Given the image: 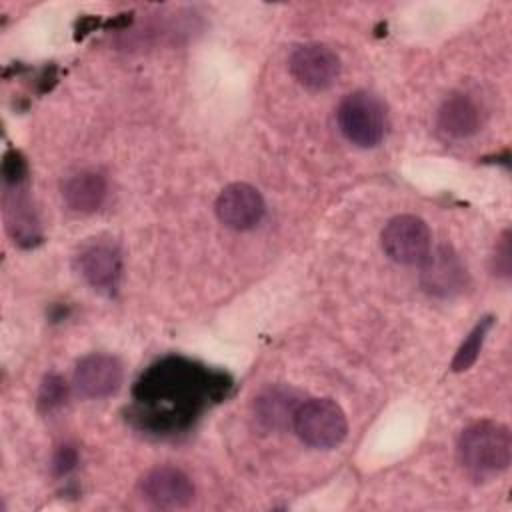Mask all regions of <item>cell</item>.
I'll return each mask as SVG.
<instances>
[{"instance_id": "cell-1", "label": "cell", "mask_w": 512, "mask_h": 512, "mask_svg": "<svg viewBox=\"0 0 512 512\" xmlns=\"http://www.w3.org/2000/svg\"><path fill=\"white\" fill-rule=\"evenodd\" d=\"M230 388L228 374L182 356H166L136 380L128 418L152 434H178L192 426L210 402L226 398Z\"/></svg>"}, {"instance_id": "cell-2", "label": "cell", "mask_w": 512, "mask_h": 512, "mask_svg": "<svg viewBox=\"0 0 512 512\" xmlns=\"http://www.w3.org/2000/svg\"><path fill=\"white\" fill-rule=\"evenodd\" d=\"M458 462L474 480H490L502 474L512 460L510 430L492 420L466 426L458 438Z\"/></svg>"}, {"instance_id": "cell-3", "label": "cell", "mask_w": 512, "mask_h": 512, "mask_svg": "<svg viewBox=\"0 0 512 512\" xmlns=\"http://www.w3.org/2000/svg\"><path fill=\"white\" fill-rule=\"evenodd\" d=\"M340 132L348 142L360 148H374L386 134L384 104L366 90L350 92L336 110Z\"/></svg>"}, {"instance_id": "cell-4", "label": "cell", "mask_w": 512, "mask_h": 512, "mask_svg": "<svg viewBox=\"0 0 512 512\" xmlns=\"http://www.w3.org/2000/svg\"><path fill=\"white\" fill-rule=\"evenodd\" d=\"M292 428L298 438L320 450L338 446L348 432L344 410L330 398H308L296 408Z\"/></svg>"}, {"instance_id": "cell-5", "label": "cell", "mask_w": 512, "mask_h": 512, "mask_svg": "<svg viewBox=\"0 0 512 512\" xmlns=\"http://www.w3.org/2000/svg\"><path fill=\"white\" fill-rule=\"evenodd\" d=\"M76 268L90 288L112 296L122 278V250L112 238H90L76 252Z\"/></svg>"}, {"instance_id": "cell-6", "label": "cell", "mask_w": 512, "mask_h": 512, "mask_svg": "<svg viewBox=\"0 0 512 512\" xmlns=\"http://www.w3.org/2000/svg\"><path fill=\"white\" fill-rule=\"evenodd\" d=\"M382 248L386 256L398 264H422L430 252L428 224L414 214L394 216L382 230Z\"/></svg>"}, {"instance_id": "cell-7", "label": "cell", "mask_w": 512, "mask_h": 512, "mask_svg": "<svg viewBox=\"0 0 512 512\" xmlns=\"http://www.w3.org/2000/svg\"><path fill=\"white\" fill-rule=\"evenodd\" d=\"M288 68L298 84L308 90H326L340 76L338 54L320 42H306L292 50Z\"/></svg>"}, {"instance_id": "cell-8", "label": "cell", "mask_w": 512, "mask_h": 512, "mask_svg": "<svg viewBox=\"0 0 512 512\" xmlns=\"http://www.w3.org/2000/svg\"><path fill=\"white\" fill-rule=\"evenodd\" d=\"M468 284V272L452 246H438L422 260L420 286L436 298H450L460 294Z\"/></svg>"}, {"instance_id": "cell-9", "label": "cell", "mask_w": 512, "mask_h": 512, "mask_svg": "<svg viewBox=\"0 0 512 512\" xmlns=\"http://www.w3.org/2000/svg\"><path fill=\"white\" fill-rule=\"evenodd\" d=\"M264 212L266 204L262 194L246 182L228 184L216 198V216L232 230H250L258 226Z\"/></svg>"}, {"instance_id": "cell-10", "label": "cell", "mask_w": 512, "mask_h": 512, "mask_svg": "<svg viewBox=\"0 0 512 512\" xmlns=\"http://www.w3.org/2000/svg\"><path fill=\"white\" fill-rule=\"evenodd\" d=\"M124 368L122 362L104 352H94L84 356L74 370V386L80 396L88 400L108 398L122 386Z\"/></svg>"}, {"instance_id": "cell-11", "label": "cell", "mask_w": 512, "mask_h": 512, "mask_svg": "<svg viewBox=\"0 0 512 512\" xmlns=\"http://www.w3.org/2000/svg\"><path fill=\"white\" fill-rule=\"evenodd\" d=\"M142 496L158 508H184L194 500V484L176 466H156L140 480Z\"/></svg>"}, {"instance_id": "cell-12", "label": "cell", "mask_w": 512, "mask_h": 512, "mask_svg": "<svg viewBox=\"0 0 512 512\" xmlns=\"http://www.w3.org/2000/svg\"><path fill=\"white\" fill-rule=\"evenodd\" d=\"M4 220L18 246L34 248L42 242V228L24 184L4 186Z\"/></svg>"}, {"instance_id": "cell-13", "label": "cell", "mask_w": 512, "mask_h": 512, "mask_svg": "<svg viewBox=\"0 0 512 512\" xmlns=\"http://www.w3.org/2000/svg\"><path fill=\"white\" fill-rule=\"evenodd\" d=\"M300 396L290 386H268L264 388L252 404L254 418L264 430H284L292 426L296 408L300 406Z\"/></svg>"}, {"instance_id": "cell-14", "label": "cell", "mask_w": 512, "mask_h": 512, "mask_svg": "<svg viewBox=\"0 0 512 512\" xmlns=\"http://www.w3.org/2000/svg\"><path fill=\"white\" fill-rule=\"evenodd\" d=\"M438 130L450 140H462L478 132L480 108L468 94H450L438 110Z\"/></svg>"}, {"instance_id": "cell-15", "label": "cell", "mask_w": 512, "mask_h": 512, "mask_svg": "<svg viewBox=\"0 0 512 512\" xmlns=\"http://www.w3.org/2000/svg\"><path fill=\"white\" fill-rule=\"evenodd\" d=\"M62 198L74 212H96L106 198V178L96 170L76 172L62 184Z\"/></svg>"}, {"instance_id": "cell-16", "label": "cell", "mask_w": 512, "mask_h": 512, "mask_svg": "<svg viewBox=\"0 0 512 512\" xmlns=\"http://www.w3.org/2000/svg\"><path fill=\"white\" fill-rule=\"evenodd\" d=\"M492 324H494V318L492 316H484L470 330V334L464 338V342L460 344V348L454 354V360H452V366H450L454 372H464V370H468L476 362V358H478V354L482 350L484 338H486L488 330L492 328Z\"/></svg>"}, {"instance_id": "cell-17", "label": "cell", "mask_w": 512, "mask_h": 512, "mask_svg": "<svg viewBox=\"0 0 512 512\" xmlns=\"http://www.w3.org/2000/svg\"><path fill=\"white\" fill-rule=\"evenodd\" d=\"M66 398H68L66 380L56 372L44 376V380L40 384V390H38V408L42 412H54L60 406H64Z\"/></svg>"}, {"instance_id": "cell-18", "label": "cell", "mask_w": 512, "mask_h": 512, "mask_svg": "<svg viewBox=\"0 0 512 512\" xmlns=\"http://www.w3.org/2000/svg\"><path fill=\"white\" fill-rule=\"evenodd\" d=\"M28 176V164L24 156L18 150H8L2 160V180L4 186H14V184H24Z\"/></svg>"}, {"instance_id": "cell-19", "label": "cell", "mask_w": 512, "mask_h": 512, "mask_svg": "<svg viewBox=\"0 0 512 512\" xmlns=\"http://www.w3.org/2000/svg\"><path fill=\"white\" fill-rule=\"evenodd\" d=\"M76 464H78V450L70 444H60L52 454L50 468H52L54 476L62 478V476L70 474L76 468Z\"/></svg>"}, {"instance_id": "cell-20", "label": "cell", "mask_w": 512, "mask_h": 512, "mask_svg": "<svg viewBox=\"0 0 512 512\" xmlns=\"http://www.w3.org/2000/svg\"><path fill=\"white\" fill-rule=\"evenodd\" d=\"M512 250H510V232L504 230V234L500 236L498 244H496V252H494V270L498 276L502 278H510V270H512Z\"/></svg>"}]
</instances>
